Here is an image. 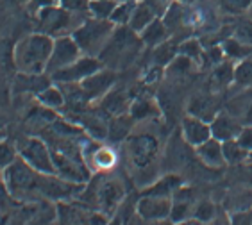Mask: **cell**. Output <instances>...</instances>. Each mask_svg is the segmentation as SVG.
I'll use <instances>...</instances> for the list:
<instances>
[{"label":"cell","instance_id":"19","mask_svg":"<svg viewBox=\"0 0 252 225\" xmlns=\"http://www.w3.org/2000/svg\"><path fill=\"white\" fill-rule=\"evenodd\" d=\"M156 16H158V13H156V9L152 7L151 4H149V2H147V0H138V2H136L134 11H132L129 27L140 34L141 30L145 29L147 25L151 24Z\"/></svg>","mask_w":252,"mask_h":225},{"label":"cell","instance_id":"28","mask_svg":"<svg viewBox=\"0 0 252 225\" xmlns=\"http://www.w3.org/2000/svg\"><path fill=\"white\" fill-rule=\"evenodd\" d=\"M179 54V45H174L170 39H166L165 43L154 47V64L156 66H163L165 68L166 64L172 63V59Z\"/></svg>","mask_w":252,"mask_h":225},{"label":"cell","instance_id":"20","mask_svg":"<svg viewBox=\"0 0 252 225\" xmlns=\"http://www.w3.org/2000/svg\"><path fill=\"white\" fill-rule=\"evenodd\" d=\"M217 112H219V109L208 95H197L188 104V114H195V116L202 118L206 122H211L217 116Z\"/></svg>","mask_w":252,"mask_h":225},{"label":"cell","instance_id":"42","mask_svg":"<svg viewBox=\"0 0 252 225\" xmlns=\"http://www.w3.org/2000/svg\"><path fill=\"white\" fill-rule=\"evenodd\" d=\"M9 2H13V4H18V5H27L31 0H9Z\"/></svg>","mask_w":252,"mask_h":225},{"label":"cell","instance_id":"18","mask_svg":"<svg viewBox=\"0 0 252 225\" xmlns=\"http://www.w3.org/2000/svg\"><path fill=\"white\" fill-rule=\"evenodd\" d=\"M234 61L231 59H223L222 63L213 66V74H211V88L213 91H222L234 84Z\"/></svg>","mask_w":252,"mask_h":225},{"label":"cell","instance_id":"22","mask_svg":"<svg viewBox=\"0 0 252 225\" xmlns=\"http://www.w3.org/2000/svg\"><path fill=\"white\" fill-rule=\"evenodd\" d=\"M84 163H86V167L92 171H104L115 167L117 156H115V152H113L111 148L97 147L93 150L92 156H90V159H88V157L84 159Z\"/></svg>","mask_w":252,"mask_h":225},{"label":"cell","instance_id":"8","mask_svg":"<svg viewBox=\"0 0 252 225\" xmlns=\"http://www.w3.org/2000/svg\"><path fill=\"white\" fill-rule=\"evenodd\" d=\"M100 68H102V64L98 57H93V56H81L75 63L68 64L64 68L50 74V79H52L54 83H59V84H79V83H83L86 77H90L92 74L98 72Z\"/></svg>","mask_w":252,"mask_h":225},{"label":"cell","instance_id":"15","mask_svg":"<svg viewBox=\"0 0 252 225\" xmlns=\"http://www.w3.org/2000/svg\"><path fill=\"white\" fill-rule=\"evenodd\" d=\"M225 111H229L242 125H252V88H245V91L229 100Z\"/></svg>","mask_w":252,"mask_h":225},{"label":"cell","instance_id":"23","mask_svg":"<svg viewBox=\"0 0 252 225\" xmlns=\"http://www.w3.org/2000/svg\"><path fill=\"white\" fill-rule=\"evenodd\" d=\"M36 100L41 108L52 109V111L63 109V106L66 104L63 88H58V86H45L43 89H39L36 93Z\"/></svg>","mask_w":252,"mask_h":225},{"label":"cell","instance_id":"45","mask_svg":"<svg viewBox=\"0 0 252 225\" xmlns=\"http://www.w3.org/2000/svg\"><path fill=\"white\" fill-rule=\"evenodd\" d=\"M52 2H56V4H59V0H52Z\"/></svg>","mask_w":252,"mask_h":225},{"label":"cell","instance_id":"7","mask_svg":"<svg viewBox=\"0 0 252 225\" xmlns=\"http://www.w3.org/2000/svg\"><path fill=\"white\" fill-rule=\"evenodd\" d=\"M93 195H95L97 209L106 213L109 218H113L115 211L118 209V206L127 197V193L124 190V184L118 179L106 177V179H102L97 186L93 188Z\"/></svg>","mask_w":252,"mask_h":225},{"label":"cell","instance_id":"43","mask_svg":"<svg viewBox=\"0 0 252 225\" xmlns=\"http://www.w3.org/2000/svg\"><path fill=\"white\" fill-rule=\"evenodd\" d=\"M247 161H249V163H251V165H252V150L249 152V159H247Z\"/></svg>","mask_w":252,"mask_h":225},{"label":"cell","instance_id":"47","mask_svg":"<svg viewBox=\"0 0 252 225\" xmlns=\"http://www.w3.org/2000/svg\"><path fill=\"white\" fill-rule=\"evenodd\" d=\"M251 11H252V5H251Z\"/></svg>","mask_w":252,"mask_h":225},{"label":"cell","instance_id":"36","mask_svg":"<svg viewBox=\"0 0 252 225\" xmlns=\"http://www.w3.org/2000/svg\"><path fill=\"white\" fill-rule=\"evenodd\" d=\"M18 156H20L18 148H16L5 136L2 138V140H0V170L4 171L9 165H13V163L18 159Z\"/></svg>","mask_w":252,"mask_h":225},{"label":"cell","instance_id":"27","mask_svg":"<svg viewBox=\"0 0 252 225\" xmlns=\"http://www.w3.org/2000/svg\"><path fill=\"white\" fill-rule=\"evenodd\" d=\"M222 148L227 165H240V163H245L249 159V150L240 145V141H238L236 138L234 140H227V141H222Z\"/></svg>","mask_w":252,"mask_h":225},{"label":"cell","instance_id":"35","mask_svg":"<svg viewBox=\"0 0 252 225\" xmlns=\"http://www.w3.org/2000/svg\"><path fill=\"white\" fill-rule=\"evenodd\" d=\"M18 204L20 202L13 197V193L9 191L5 181L0 177V218H5Z\"/></svg>","mask_w":252,"mask_h":225},{"label":"cell","instance_id":"4","mask_svg":"<svg viewBox=\"0 0 252 225\" xmlns=\"http://www.w3.org/2000/svg\"><path fill=\"white\" fill-rule=\"evenodd\" d=\"M77 15H88V13H72V11L64 9L59 4L47 5L43 9L38 11L39 20V32L58 38V36L72 34L81 24H73V16Z\"/></svg>","mask_w":252,"mask_h":225},{"label":"cell","instance_id":"32","mask_svg":"<svg viewBox=\"0 0 252 225\" xmlns=\"http://www.w3.org/2000/svg\"><path fill=\"white\" fill-rule=\"evenodd\" d=\"M129 114H131L132 120H145L147 116L158 114V108H156V104L152 102V100H147V98H138V100L131 102Z\"/></svg>","mask_w":252,"mask_h":225},{"label":"cell","instance_id":"17","mask_svg":"<svg viewBox=\"0 0 252 225\" xmlns=\"http://www.w3.org/2000/svg\"><path fill=\"white\" fill-rule=\"evenodd\" d=\"M170 36L172 34H170L168 27L165 25V22H163L161 16H156L151 24L140 32V38H141V41H143V45L151 47V49H154V47H158V45H161V43H165L166 39H170Z\"/></svg>","mask_w":252,"mask_h":225},{"label":"cell","instance_id":"1","mask_svg":"<svg viewBox=\"0 0 252 225\" xmlns=\"http://www.w3.org/2000/svg\"><path fill=\"white\" fill-rule=\"evenodd\" d=\"M54 49V38L45 32H34L22 38L15 45L13 61L18 74L43 75L47 74L50 56Z\"/></svg>","mask_w":252,"mask_h":225},{"label":"cell","instance_id":"2","mask_svg":"<svg viewBox=\"0 0 252 225\" xmlns=\"http://www.w3.org/2000/svg\"><path fill=\"white\" fill-rule=\"evenodd\" d=\"M141 45H143V41L136 30H132L129 25H120L115 29L111 39L107 41L98 59L106 61L113 68H124L134 59L136 52Z\"/></svg>","mask_w":252,"mask_h":225},{"label":"cell","instance_id":"16","mask_svg":"<svg viewBox=\"0 0 252 225\" xmlns=\"http://www.w3.org/2000/svg\"><path fill=\"white\" fill-rule=\"evenodd\" d=\"M191 207H193V193L191 190H186L181 186L179 190L172 195V213H170V220L172 222H183L191 215Z\"/></svg>","mask_w":252,"mask_h":225},{"label":"cell","instance_id":"14","mask_svg":"<svg viewBox=\"0 0 252 225\" xmlns=\"http://www.w3.org/2000/svg\"><path fill=\"white\" fill-rule=\"evenodd\" d=\"M195 156L199 157V161L202 163L204 167L208 168H222L225 163V157H223V148L222 141L217 140V138H209L208 141H204L202 145L195 147Z\"/></svg>","mask_w":252,"mask_h":225},{"label":"cell","instance_id":"46","mask_svg":"<svg viewBox=\"0 0 252 225\" xmlns=\"http://www.w3.org/2000/svg\"><path fill=\"white\" fill-rule=\"evenodd\" d=\"M0 177H2V170H0Z\"/></svg>","mask_w":252,"mask_h":225},{"label":"cell","instance_id":"37","mask_svg":"<svg viewBox=\"0 0 252 225\" xmlns=\"http://www.w3.org/2000/svg\"><path fill=\"white\" fill-rule=\"evenodd\" d=\"M215 213H217V207H215L213 202L202 200L193 207L191 216H193V220L200 222V224H208L215 218Z\"/></svg>","mask_w":252,"mask_h":225},{"label":"cell","instance_id":"39","mask_svg":"<svg viewBox=\"0 0 252 225\" xmlns=\"http://www.w3.org/2000/svg\"><path fill=\"white\" fill-rule=\"evenodd\" d=\"M233 36L252 47V20H242L233 29Z\"/></svg>","mask_w":252,"mask_h":225},{"label":"cell","instance_id":"44","mask_svg":"<svg viewBox=\"0 0 252 225\" xmlns=\"http://www.w3.org/2000/svg\"><path fill=\"white\" fill-rule=\"evenodd\" d=\"M4 136H5V132L2 131V129H0V140H2V138H4Z\"/></svg>","mask_w":252,"mask_h":225},{"label":"cell","instance_id":"3","mask_svg":"<svg viewBox=\"0 0 252 225\" xmlns=\"http://www.w3.org/2000/svg\"><path fill=\"white\" fill-rule=\"evenodd\" d=\"M115 29H117V25L113 24L111 20H100L88 16L83 24L73 30L72 36L81 47L84 56L98 57L100 52L104 50V47L107 45V41L111 39Z\"/></svg>","mask_w":252,"mask_h":225},{"label":"cell","instance_id":"33","mask_svg":"<svg viewBox=\"0 0 252 225\" xmlns=\"http://www.w3.org/2000/svg\"><path fill=\"white\" fill-rule=\"evenodd\" d=\"M204 52H206V47L195 38L186 39V41H183V43L179 45V54L189 57L197 64H200L204 61Z\"/></svg>","mask_w":252,"mask_h":225},{"label":"cell","instance_id":"29","mask_svg":"<svg viewBox=\"0 0 252 225\" xmlns=\"http://www.w3.org/2000/svg\"><path fill=\"white\" fill-rule=\"evenodd\" d=\"M136 2H138V0H118L117 7H115V11H113V15L109 20H111L117 27H120V25H129L132 11H134V7H136Z\"/></svg>","mask_w":252,"mask_h":225},{"label":"cell","instance_id":"38","mask_svg":"<svg viewBox=\"0 0 252 225\" xmlns=\"http://www.w3.org/2000/svg\"><path fill=\"white\" fill-rule=\"evenodd\" d=\"M252 0H220V7L227 15L240 16L251 11Z\"/></svg>","mask_w":252,"mask_h":225},{"label":"cell","instance_id":"6","mask_svg":"<svg viewBox=\"0 0 252 225\" xmlns=\"http://www.w3.org/2000/svg\"><path fill=\"white\" fill-rule=\"evenodd\" d=\"M18 154L34 170L41 171V173H56L52 148L41 138L38 136L27 138L24 141V145L18 148Z\"/></svg>","mask_w":252,"mask_h":225},{"label":"cell","instance_id":"30","mask_svg":"<svg viewBox=\"0 0 252 225\" xmlns=\"http://www.w3.org/2000/svg\"><path fill=\"white\" fill-rule=\"evenodd\" d=\"M234 86L252 88V59L247 57L234 64Z\"/></svg>","mask_w":252,"mask_h":225},{"label":"cell","instance_id":"10","mask_svg":"<svg viewBox=\"0 0 252 225\" xmlns=\"http://www.w3.org/2000/svg\"><path fill=\"white\" fill-rule=\"evenodd\" d=\"M136 213H138V218L145 222L168 220L172 213V197L143 193L136 200Z\"/></svg>","mask_w":252,"mask_h":225},{"label":"cell","instance_id":"5","mask_svg":"<svg viewBox=\"0 0 252 225\" xmlns=\"http://www.w3.org/2000/svg\"><path fill=\"white\" fill-rule=\"evenodd\" d=\"M126 154L132 168L147 170L159 154V141L156 136L147 132L131 134L126 140Z\"/></svg>","mask_w":252,"mask_h":225},{"label":"cell","instance_id":"13","mask_svg":"<svg viewBox=\"0 0 252 225\" xmlns=\"http://www.w3.org/2000/svg\"><path fill=\"white\" fill-rule=\"evenodd\" d=\"M242 123L240 120L231 114L229 111H219L217 112V116L211 120V134L213 138L220 140V141H227V140H234V138L240 134L242 131Z\"/></svg>","mask_w":252,"mask_h":225},{"label":"cell","instance_id":"24","mask_svg":"<svg viewBox=\"0 0 252 225\" xmlns=\"http://www.w3.org/2000/svg\"><path fill=\"white\" fill-rule=\"evenodd\" d=\"M183 186V179L179 175L168 173V175L159 177L158 181H154L151 186H147L143 193H152V195H163V197H172L175 191Z\"/></svg>","mask_w":252,"mask_h":225},{"label":"cell","instance_id":"34","mask_svg":"<svg viewBox=\"0 0 252 225\" xmlns=\"http://www.w3.org/2000/svg\"><path fill=\"white\" fill-rule=\"evenodd\" d=\"M102 106H106L107 111L113 112V114H122L127 108H131L124 93H118V91H109L106 97L102 98Z\"/></svg>","mask_w":252,"mask_h":225},{"label":"cell","instance_id":"41","mask_svg":"<svg viewBox=\"0 0 252 225\" xmlns=\"http://www.w3.org/2000/svg\"><path fill=\"white\" fill-rule=\"evenodd\" d=\"M236 140L240 141L243 148H247L249 152L252 150V125H243L240 134L236 136Z\"/></svg>","mask_w":252,"mask_h":225},{"label":"cell","instance_id":"11","mask_svg":"<svg viewBox=\"0 0 252 225\" xmlns=\"http://www.w3.org/2000/svg\"><path fill=\"white\" fill-rule=\"evenodd\" d=\"M115 83H117L115 72L107 68H100L98 72L92 74L90 77H86L83 83H79V84H81V88H83L86 102L92 104V102H97V100H102V98L106 97L113 89Z\"/></svg>","mask_w":252,"mask_h":225},{"label":"cell","instance_id":"25","mask_svg":"<svg viewBox=\"0 0 252 225\" xmlns=\"http://www.w3.org/2000/svg\"><path fill=\"white\" fill-rule=\"evenodd\" d=\"M186 5L181 2V0H174V2H170L168 7L165 9L163 13V22L165 25L168 27L170 34H172V30H177L183 24H186Z\"/></svg>","mask_w":252,"mask_h":225},{"label":"cell","instance_id":"31","mask_svg":"<svg viewBox=\"0 0 252 225\" xmlns=\"http://www.w3.org/2000/svg\"><path fill=\"white\" fill-rule=\"evenodd\" d=\"M118 0H90L88 5V15L93 18L100 20H109L113 15V11L117 7Z\"/></svg>","mask_w":252,"mask_h":225},{"label":"cell","instance_id":"21","mask_svg":"<svg viewBox=\"0 0 252 225\" xmlns=\"http://www.w3.org/2000/svg\"><path fill=\"white\" fill-rule=\"evenodd\" d=\"M220 47H222L225 57L231 59V61H234V63L243 61V59H247L252 56L251 45L243 43V41H240V39L234 38V36H227V38H223L222 41H220Z\"/></svg>","mask_w":252,"mask_h":225},{"label":"cell","instance_id":"40","mask_svg":"<svg viewBox=\"0 0 252 225\" xmlns=\"http://www.w3.org/2000/svg\"><path fill=\"white\" fill-rule=\"evenodd\" d=\"M59 5L72 13H88L90 0H59Z\"/></svg>","mask_w":252,"mask_h":225},{"label":"cell","instance_id":"26","mask_svg":"<svg viewBox=\"0 0 252 225\" xmlns=\"http://www.w3.org/2000/svg\"><path fill=\"white\" fill-rule=\"evenodd\" d=\"M195 66H199L195 61H191V59L183 54H177L172 59V63H168L165 66V74L168 77H188L195 70Z\"/></svg>","mask_w":252,"mask_h":225},{"label":"cell","instance_id":"9","mask_svg":"<svg viewBox=\"0 0 252 225\" xmlns=\"http://www.w3.org/2000/svg\"><path fill=\"white\" fill-rule=\"evenodd\" d=\"M81 56H84L83 50H81V47L73 39L72 34L54 38V49H52V56H50L49 66H47V74L50 75L54 72L68 66V64L75 63Z\"/></svg>","mask_w":252,"mask_h":225},{"label":"cell","instance_id":"12","mask_svg":"<svg viewBox=\"0 0 252 225\" xmlns=\"http://www.w3.org/2000/svg\"><path fill=\"white\" fill-rule=\"evenodd\" d=\"M181 136L188 147H199L204 141H208L209 138H213L211 122H206L195 114H188L181 123Z\"/></svg>","mask_w":252,"mask_h":225}]
</instances>
